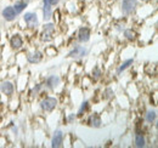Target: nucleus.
Listing matches in <instances>:
<instances>
[{
	"label": "nucleus",
	"instance_id": "nucleus-1",
	"mask_svg": "<svg viewBox=\"0 0 158 148\" xmlns=\"http://www.w3.org/2000/svg\"><path fill=\"white\" fill-rule=\"evenodd\" d=\"M139 7V0H122L120 1V11L124 16L135 15Z\"/></svg>",
	"mask_w": 158,
	"mask_h": 148
},
{
	"label": "nucleus",
	"instance_id": "nucleus-2",
	"mask_svg": "<svg viewBox=\"0 0 158 148\" xmlns=\"http://www.w3.org/2000/svg\"><path fill=\"white\" fill-rule=\"evenodd\" d=\"M57 105H59V100L55 96H45L40 101V109L45 113H50L56 109Z\"/></svg>",
	"mask_w": 158,
	"mask_h": 148
},
{
	"label": "nucleus",
	"instance_id": "nucleus-3",
	"mask_svg": "<svg viewBox=\"0 0 158 148\" xmlns=\"http://www.w3.org/2000/svg\"><path fill=\"white\" fill-rule=\"evenodd\" d=\"M22 19H23L24 24L27 26V28H29V29H37V27H39V18L35 12H32V11L26 12L22 16Z\"/></svg>",
	"mask_w": 158,
	"mask_h": 148
},
{
	"label": "nucleus",
	"instance_id": "nucleus-4",
	"mask_svg": "<svg viewBox=\"0 0 158 148\" xmlns=\"http://www.w3.org/2000/svg\"><path fill=\"white\" fill-rule=\"evenodd\" d=\"M88 54H89V50L85 46L76 45L69 50V52L67 54V57L68 58H73V60H79V58H84Z\"/></svg>",
	"mask_w": 158,
	"mask_h": 148
},
{
	"label": "nucleus",
	"instance_id": "nucleus-5",
	"mask_svg": "<svg viewBox=\"0 0 158 148\" xmlns=\"http://www.w3.org/2000/svg\"><path fill=\"white\" fill-rule=\"evenodd\" d=\"M91 38V29L88 26H81L79 27L78 32H77V40L80 44H86L90 41Z\"/></svg>",
	"mask_w": 158,
	"mask_h": 148
},
{
	"label": "nucleus",
	"instance_id": "nucleus-6",
	"mask_svg": "<svg viewBox=\"0 0 158 148\" xmlns=\"http://www.w3.org/2000/svg\"><path fill=\"white\" fill-rule=\"evenodd\" d=\"M17 16L19 15L16 14L15 9L12 7V5L5 6L2 9V11H1V17L4 18V21H6V22H14V21H16Z\"/></svg>",
	"mask_w": 158,
	"mask_h": 148
},
{
	"label": "nucleus",
	"instance_id": "nucleus-7",
	"mask_svg": "<svg viewBox=\"0 0 158 148\" xmlns=\"http://www.w3.org/2000/svg\"><path fill=\"white\" fill-rule=\"evenodd\" d=\"M63 141H64V134L62 130H55L51 137V147L52 148H60L63 146Z\"/></svg>",
	"mask_w": 158,
	"mask_h": 148
},
{
	"label": "nucleus",
	"instance_id": "nucleus-8",
	"mask_svg": "<svg viewBox=\"0 0 158 148\" xmlns=\"http://www.w3.org/2000/svg\"><path fill=\"white\" fill-rule=\"evenodd\" d=\"M61 84V78L56 74H51L49 76L45 78V81H44V85L46 89L49 90H55L57 86Z\"/></svg>",
	"mask_w": 158,
	"mask_h": 148
},
{
	"label": "nucleus",
	"instance_id": "nucleus-9",
	"mask_svg": "<svg viewBox=\"0 0 158 148\" xmlns=\"http://www.w3.org/2000/svg\"><path fill=\"white\" fill-rule=\"evenodd\" d=\"M43 58H44V54L39 50H34L26 55V60L29 64H38L43 61Z\"/></svg>",
	"mask_w": 158,
	"mask_h": 148
},
{
	"label": "nucleus",
	"instance_id": "nucleus-10",
	"mask_svg": "<svg viewBox=\"0 0 158 148\" xmlns=\"http://www.w3.org/2000/svg\"><path fill=\"white\" fill-rule=\"evenodd\" d=\"M0 91L5 96H12L15 93V84L10 80H4L0 83Z\"/></svg>",
	"mask_w": 158,
	"mask_h": 148
},
{
	"label": "nucleus",
	"instance_id": "nucleus-11",
	"mask_svg": "<svg viewBox=\"0 0 158 148\" xmlns=\"http://www.w3.org/2000/svg\"><path fill=\"white\" fill-rule=\"evenodd\" d=\"M23 44H24V41H23L22 35H20V34H12L11 35V38H10V47L12 50L19 51L23 47Z\"/></svg>",
	"mask_w": 158,
	"mask_h": 148
},
{
	"label": "nucleus",
	"instance_id": "nucleus-12",
	"mask_svg": "<svg viewBox=\"0 0 158 148\" xmlns=\"http://www.w3.org/2000/svg\"><path fill=\"white\" fill-rule=\"evenodd\" d=\"M86 124H88L90 128H93V129H99V128L102 126V119H101V117H100L99 114L94 113V114H90V115L88 117Z\"/></svg>",
	"mask_w": 158,
	"mask_h": 148
},
{
	"label": "nucleus",
	"instance_id": "nucleus-13",
	"mask_svg": "<svg viewBox=\"0 0 158 148\" xmlns=\"http://www.w3.org/2000/svg\"><path fill=\"white\" fill-rule=\"evenodd\" d=\"M123 37L125 40H128V41H130V43H134V41H136L138 40V32L135 31V29H133V28H125L123 32Z\"/></svg>",
	"mask_w": 158,
	"mask_h": 148
},
{
	"label": "nucleus",
	"instance_id": "nucleus-14",
	"mask_svg": "<svg viewBox=\"0 0 158 148\" xmlns=\"http://www.w3.org/2000/svg\"><path fill=\"white\" fill-rule=\"evenodd\" d=\"M41 14H43V19L44 22H49L50 19L52 18V15H54V9L52 6L48 5V4H43L41 6Z\"/></svg>",
	"mask_w": 158,
	"mask_h": 148
},
{
	"label": "nucleus",
	"instance_id": "nucleus-15",
	"mask_svg": "<svg viewBox=\"0 0 158 148\" xmlns=\"http://www.w3.org/2000/svg\"><path fill=\"white\" fill-rule=\"evenodd\" d=\"M12 7L15 9V11H16L17 15H21L28 7V1H26V0H15Z\"/></svg>",
	"mask_w": 158,
	"mask_h": 148
},
{
	"label": "nucleus",
	"instance_id": "nucleus-16",
	"mask_svg": "<svg viewBox=\"0 0 158 148\" xmlns=\"http://www.w3.org/2000/svg\"><path fill=\"white\" fill-rule=\"evenodd\" d=\"M145 121H147L148 124H156L157 123V112L156 109H148L145 113Z\"/></svg>",
	"mask_w": 158,
	"mask_h": 148
},
{
	"label": "nucleus",
	"instance_id": "nucleus-17",
	"mask_svg": "<svg viewBox=\"0 0 158 148\" xmlns=\"http://www.w3.org/2000/svg\"><path fill=\"white\" fill-rule=\"evenodd\" d=\"M133 64H134V58H128V60H125L124 62H122L118 66V68H117V74L120 75L123 72H125L128 68H130V66H133Z\"/></svg>",
	"mask_w": 158,
	"mask_h": 148
},
{
	"label": "nucleus",
	"instance_id": "nucleus-18",
	"mask_svg": "<svg viewBox=\"0 0 158 148\" xmlns=\"http://www.w3.org/2000/svg\"><path fill=\"white\" fill-rule=\"evenodd\" d=\"M56 23L55 22H45L44 23V26H43V32H45V33H49V34H52V35H55V33H56Z\"/></svg>",
	"mask_w": 158,
	"mask_h": 148
},
{
	"label": "nucleus",
	"instance_id": "nucleus-19",
	"mask_svg": "<svg viewBox=\"0 0 158 148\" xmlns=\"http://www.w3.org/2000/svg\"><path fill=\"white\" fill-rule=\"evenodd\" d=\"M89 111H90V102L88 100H85V101L81 102V105L79 107L78 112H77V117H83L84 114H86Z\"/></svg>",
	"mask_w": 158,
	"mask_h": 148
},
{
	"label": "nucleus",
	"instance_id": "nucleus-20",
	"mask_svg": "<svg viewBox=\"0 0 158 148\" xmlns=\"http://www.w3.org/2000/svg\"><path fill=\"white\" fill-rule=\"evenodd\" d=\"M102 69L100 68L99 66H95L94 68H93V71H91V78H93V80L94 81H99L100 79L102 78Z\"/></svg>",
	"mask_w": 158,
	"mask_h": 148
},
{
	"label": "nucleus",
	"instance_id": "nucleus-21",
	"mask_svg": "<svg viewBox=\"0 0 158 148\" xmlns=\"http://www.w3.org/2000/svg\"><path fill=\"white\" fill-rule=\"evenodd\" d=\"M102 95H103V98H105V100H112V98L114 97V91H113V89H111V88H106Z\"/></svg>",
	"mask_w": 158,
	"mask_h": 148
},
{
	"label": "nucleus",
	"instance_id": "nucleus-22",
	"mask_svg": "<svg viewBox=\"0 0 158 148\" xmlns=\"http://www.w3.org/2000/svg\"><path fill=\"white\" fill-rule=\"evenodd\" d=\"M40 39H41V41H43V43H51V41L54 40V35H52V34H49V33L43 32V33H41V35H40Z\"/></svg>",
	"mask_w": 158,
	"mask_h": 148
},
{
	"label": "nucleus",
	"instance_id": "nucleus-23",
	"mask_svg": "<svg viewBox=\"0 0 158 148\" xmlns=\"http://www.w3.org/2000/svg\"><path fill=\"white\" fill-rule=\"evenodd\" d=\"M41 90H43V84H35V85L33 86L31 93H32L33 96H37V95H39V93L41 92Z\"/></svg>",
	"mask_w": 158,
	"mask_h": 148
},
{
	"label": "nucleus",
	"instance_id": "nucleus-24",
	"mask_svg": "<svg viewBox=\"0 0 158 148\" xmlns=\"http://www.w3.org/2000/svg\"><path fill=\"white\" fill-rule=\"evenodd\" d=\"M61 1L62 0H43V4H48V5L54 7V6H57Z\"/></svg>",
	"mask_w": 158,
	"mask_h": 148
},
{
	"label": "nucleus",
	"instance_id": "nucleus-25",
	"mask_svg": "<svg viewBox=\"0 0 158 148\" xmlns=\"http://www.w3.org/2000/svg\"><path fill=\"white\" fill-rule=\"evenodd\" d=\"M114 29H116L117 32H119V33H122V32L125 29V24H124V23H116V24H114Z\"/></svg>",
	"mask_w": 158,
	"mask_h": 148
},
{
	"label": "nucleus",
	"instance_id": "nucleus-26",
	"mask_svg": "<svg viewBox=\"0 0 158 148\" xmlns=\"http://www.w3.org/2000/svg\"><path fill=\"white\" fill-rule=\"evenodd\" d=\"M76 119H77V114H76V113H71V114L68 115V119H67V121H68V123H73Z\"/></svg>",
	"mask_w": 158,
	"mask_h": 148
},
{
	"label": "nucleus",
	"instance_id": "nucleus-27",
	"mask_svg": "<svg viewBox=\"0 0 158 148\" xmlns=\"http://www.w3.org/2000/svg\"><path fill=\"white\" fill-rule=\"evenodd\" d=\"M140 2H145V4H148V2H152L153 0H139Z\"/></svg>",
	"mask_w": 158,
	"mask_h": 148
}]
</instances>
